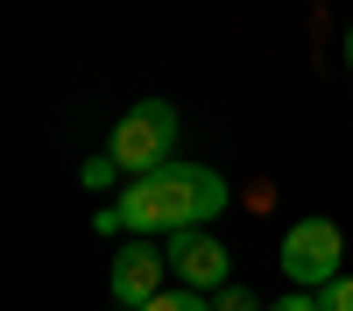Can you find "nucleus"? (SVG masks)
I'll return each mask as SVG.
<instances>
[{
	"instance_id": "nucleus-1",
	"label": "nucleus",
	"mask_w": 353,
	"mask_h": 311,
	"mask_svg": "<svg viewBox=\"0 0 353 311\" xmlns=\"http://www.w3.org/2000/svg\"><path fill=\"white\" fill-rule=\"evenodd\" d=\"M226 177L205 163H163L149 177H128L113 205L92 212V234H134V241H170L184 226H205L226 212Z\"/></svg>"
},
{
	"instance_id": "nucleus-2",
	"label": "nucleus",
	"mask_w": 353,
	"mask_h": 311,
	"mask_svg": "<svg viewBox=\"0 0 353 311\" xmlns=\"http://www.w3.org/2000/svg\"><path fill=\"white\" fill-rule=\"evenodd\" d=\"M170 141H176V106H170V99H134L121 121H113L106 156L121 163L128 177H149V170L176 163V156H170Z\"/></svg>"
},
{
	"instance_id": "nucleus-3",
	"label": "nucleus",
	"mask_w": 353,
	"mask_h": 311,
	"mask_svg": "<svg viewBox=\"0 0 353 311\" xmlns=\"http://www.w3.org/2000/svg\"><path fill=\"white\" fill-rule=\"evenodd\" d=\"M283 276H290V290H325V283H339V262H346V234L332 219H297L283 234Z\"/></svg>"
},
{
	"instance_id": "nucleus-4",
	"label": "nucleus",
	"mask_w": 353,
	"mask_h": 311,
	"mask_svg": "<svg viewBox=\"0 0 353 311\" xmlns=\"http://www.w3.org/2000/svg\"><path fill=\"white\" fill-rule=\"evenodd\" d=\"M170 254L156 248V241H134V248H121L113 254V269H106V297L121 304V311H141V304H156L163 290H170Z\"/></svg>"
},
{
	"instance_id": "nucleus-5",
	"label": "nucleus",
	"mask_w": 353,
	"mask_h": 311,
	"mask_svg": "<svg viewBox=\"0 0 353 311\" xmlns=\"http://www.w3.org/2000/svg\"><path fill=\"white\" fill-rule=\"evenodd\" d=\"M163 254H170V276L184 283V290H205V297H219L226 290V248L205 234V226H184V234H170L163 241Z\"/></svg>"
},
{
	"instance_id": "nucleus-6",
	"label": "nucleus",
	"mask_w": 353,
	"mask_h": 311,
	"mask_svg": "<svg viewBox=\"0 0 353 311\" xmlns=\"http://www.w3.org/2000/svg\"><path fill=\"white\" fill-rule=\"evenodd\" d=\"M78 177H85V184H92V191H113V184H121V177H128V170H121V163H113V156L99 149V156H85V170H78Z\"/></svg>"
},
{
	"instance_id": "nucleus-7",
	"label": "nucleus",
	"mask_w": 353,
	"mask_h": 311,
	"mask_svg": "<svg viewBox=\"0 0 353 311\" xmlns=\"http://www.w3.org/2000/svg\"><path fill=\"white\" fill-rule=\"evenodd\" d=\"M141 311H212V297H205V290H163L156 304H141Z\"/></svg>"
},
{
	"instance_id": "nucleus-8",
	"label": "nucleus",
	"mask_w": 353,
	"mask_h": 311,
	"mask_svg": "<svg viewBox=\"0 0 353 311\" xmlns=\"http://www.w3.org/2000/svg\"><path fill=\"white\" fill-rule=\"evenodd\" d=\"M212 311H261V297L248 290V283H226V290L212 297Z\"/></svg>"
},
{
	"instance_id": "nucleus-9",
	"label": "nucleus",
	"mask_w": 353,
	"mask_h": 311,
	"mask_svg": "<svg viewBox=\"0 0 353 311\" xmlns=\"http://www.w3.org/2000/svg\"><path fill=\"white\" fill-rule=\"evenodd\" d=\"M318 304H325V311H353V276L325 283V290H318Z\"/></svg>"
},
{
	"instance_id": "nucleus-10",
	"label": "nucleus",
	"mask_w": 353,
	"mask_h": 311,
	"mask_svg": "<svg viewBox=\"0 0 353 311\" xmlns=\"http://www.w3.org/2000/svg\"><path fill=\"white\" fill-rule=\"evenodd\" d=\"M269 311H325V304H318V290H290V297H276Z\"/></svg>"
},
{
	"instance_id": "nucleus-11",
	"label": "nucleus",
	"mask_w": 353,
	"mask_h": 311,
	"mask_svg": "<svg viewBox=\"0 0 353 311\" xmlns=\"http://www.w3.org/2000/svg\"><path fill=\"white\" fill-rule=\"evenodd\" d=\"M346 64H353V28H346Z\"/></svg>"
}]
</instances>
